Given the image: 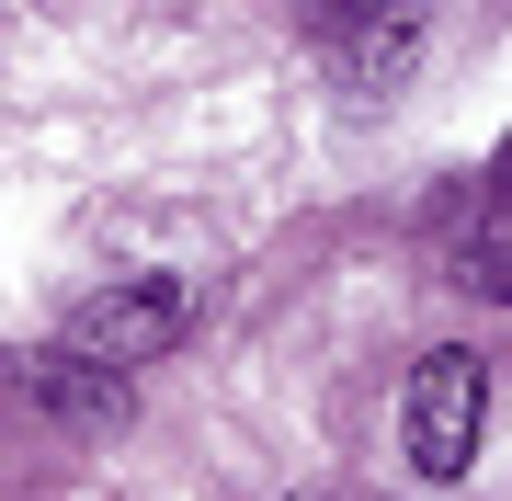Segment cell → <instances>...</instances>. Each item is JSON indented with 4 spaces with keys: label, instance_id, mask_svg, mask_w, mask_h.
<instances>
[{
    "label": "cell",
    "instance_id": "obj_1",
    "mask_svg": "<svg viewBox=\"0 0 512 501\" xmlns=\"http://www.w3.org/2000/svg\"><path fill=\"white\" fill-rule=\"evenodd\" d=\"M194 331V274H114L92 285V297L69 308V331H57V353H80V365H160L171 342Z\"/></svg>",
    "mask_w": 512,
    "mask_h": 501
},
{
    "label": "cell",
    "instance_id": "obj_5",
    "mask_svg": "<svg viewBox=\"0 0 512 501\" xmlns=\"http://www.w3.org/2000/svg\"><path fill=\"white\" fill-rule=\"evenodd\" d=\"M387 12H410V0H296L308 35H353V23H387Z\"/></svg>",
    "mask_w": 512,
    "mask_h": 501
},
{
    "label": "cell",
    "instance_id": "obj_2",
    "mask_svg": "<svg viewBox=\"0 0 512 501\" xmlns=\"http://www.w3.org/2000/svg\"><path fill=\"white\" fill-rule=\"evenodd\" d=\"M399 433H410V467L421 479H467L478 445H490V353L444 342L410 365V399H399Z\"/></svg>",
    "mask_w": 512,
    "mask_h": 501
},
{
    "label": "cell",
    "instance_id": "obj_4",
    "mask_svg": "<svg viewBox=\"0 0 512 501\" xmlns=\"http://www.w3.org/2000/svg\"><path fill=\"white\" fill-rule=\"evenodd\" d=\"M421 57V23L410 12H387V23H353V35H330V69L353 80V92H387V80H399Z\"/></svg>",
    "mask_w": 512,
    "mask_h": 501
},
{
    "label": "cell",
    "instance_id": "obj_6",
    "mask_svg": "<svg viewBox=\"0 0 512 501\" xmlns=\"http://www.w3.org/2000/svg\"><path fill=\"white\" fill-rule=\"evenodd\" d=\"M308 501H342V490H308Z\"/></svg>",
    "mask_w": 512,
    "mask_h": 501
},
{
    "label": "cell",
    "instance_id": "obj_3",
    "mask_svg": "<svg viewBox=\"0 0 512 501\" xmlns=\"http://www.w3.org/2000/svg\"><path fill=\"white\" fill-rule=\"evenodd\" d=\"M57 422H126V376L114 365H80V353H35V376H23Z\"/></svg>",
    "mask_w": 512,
    "mask_h": 501
}]
</instances>
